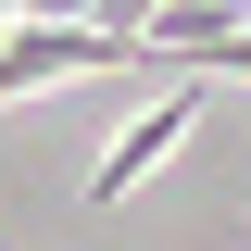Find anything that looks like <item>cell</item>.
Here are the masks:
<instances>
[{"label":"cell","instance_id":"cell-1","mask_svg":"<svg viewBox=\"0 0 251 251\" xmlns=\"http://www.w3.org/2000/svg\"><path fill=\"white\" fill-rule=\"evenodd\" d=\"M138 63H151V38H126V25H50V13H25L0 38V100L50 88V75H138Z\"/></svg>","mask_w":251,"mask_h":251},{"label":"cell","instance_id":"cell-2","mask_svg":"<svg viewBox=\"0 0 251 251\" xmlns=\"http://www.w3.org/2000/svg\"><path fill=\"white\" fill-rule=\"evenodd\" d=\"M188 113H201V75H176V88H163L151 113H138V126L113 138V151H100V176H88V201H126V188H138V176H151V163H163V151L188 138Z\"/></svg>","mask_w":251,"mask_h":251}]
</instances>
